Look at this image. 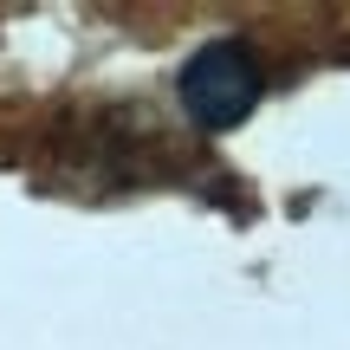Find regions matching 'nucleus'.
Masks as SVG:
<instances>
[{
  "instance_id": "1",
  "label": "nucleus",
  "mask_w": 350,
  "mask_h": 350,
  "mask_svg": "<svg viewBox=\"0 0 350 350\" xmlns=\"http://www.w3.org/2000/svg\"><path fill=\"white\" fill-rule=\"evenodd\" d=\"M175 91H182L188 117H195L201 130H234V124H247L253 104L266 98V72H260V59H253V46H240V39H208V46L182 65Z\"/></svg>"
}]
</instances>
